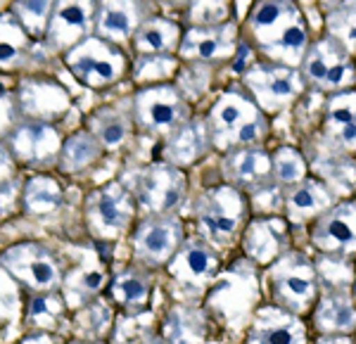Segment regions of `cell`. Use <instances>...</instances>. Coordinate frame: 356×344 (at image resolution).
<instances>
[{"label":"cell","instance_id":"6da1fadb","mask_svg":"<svg viewBox=\"0 0 356 344\" xmlns=\"http://www.w3.org/2000/svg\"><path fill=\"white\" fill-rule=\"evenodd\" d=\"M259 285L257 263L252 259H240L226 271H219L214 283L204 292V304L221 320V325L243 328L250 325L259 306Z\"/></svg>","mask_w":356,"mask_h":344},{"label":"cell","instance_id":"7a4b0ae2","mask_svg":"<svg viewBox=\"0 0 356 344\" xmlns=\"http://www.w3.org/2000/svg\"><path fill=\"white\" fill-rule=\"evenodd\" d=\"M207 126L214 150L223 152L231 147L259 145L268 133L266 112L257 105L254 97L245 93H223L211 105Z\"/></svg>","mask_w":356,"mask_h":344},{"label":"cell","instance_id":"3957f363","mask_svg":"<svg viewBox=\"0 0 356 344\" xmlns=\"http://www.w3.org/2000/svg\"><path fill=\"white\" fill-rule=\"evenodd\" d=\"M264 285L273 304L290 309L300 316L312 311L321 292L318 268L304 252L297 249H285L278 259L268 263Z\"/></svg>","mask_w":356,"mask_h":344},{"label":"cell","instance_id":"277c9868","mask_svg":"<svg viewBox=\"0 0 356 344\" xmlns=\"http://www.w3.org/2000/svg\"><path fill=\"white\" fill-rule=\"evenodd\" d=\"M250 199L240 188L223 183L209 188L195 199V223L200 235L216 249L228 247L247 226Z\"/></svg>","mask_w":356,"mask_h":344},{"label":"cell","instance_id":"5b68a950","mask_svg":"<svg viewBox=\"0 0 356 344\" xmlns=\"http://www.w3.org/2000/svg\"><path fill=\"white\" fill-rule=\"evenodd\" d=\"M67 72L79 81L83 88L102 90L110 88L117 81H122L124 74L129 72V57H126V48L117 43L105 41L97 33H90L81 43L69 48L62 55Z\"/></svg>","mask_w":356,"mask_h":344},{"label":"cell","instance_id":"8992f818","mask_svg":"<svg viewBox=\"0 0 356 344\" xmlns=\"http://www.w3.org/2000/svg\"><path fill=\"white\" fill-rule=\"evenodd\" d=\"M138 202L124 181H107L86 195L83 221L90 238L100 243H114L134 228Z\"/></svg>","mask_w":356,"mask_h":344},{"label":"cell","instance_id":"52a82bcc","mask_svg":"<svg viewBox=\"0 0 356 344\" xmlns=\"http://www.w3.org/2000/svg\"><path fill=\"white\" fill-rule=\"evenodd\" d=\"M0 263L19 280L26 292L62 290L67 261L45 243L22 240L0 249Z\"/></svg>","mask_w":356,"mask_h":344},{"label":"cell","instance_id":"ba28073f","mask_svg":"<svg viewBox=\"0 0 356 344\" xmlns=\"http://www.w3.org/2000/svg\"><path fill=\"white\" fill-rule=\"evenodd\" d=\"M131 110H134L136 129L154 138H166L191 119L188 97L176 83L143 85L134 95Z\"/></svg>","mask_w":356,"mask_h":344},{"label":"cell","instance_id":"9c48e42d","mask_svg":"<svg viewBox=\"0 0 356 344\" xmlns=\"http://www.w3.org/2000/svg\"><path fill=\"white\" fill-rule=\"evenodd\" d=\"M126 186L134 193L138 209H145L147 214H164V211H176L186 199L188 176L181 166L159 159L131 171Z\"/></svg>","mask_w":356,"mask_h":344},{"label":"cell","instance_id":"30bf717a","mask_svg":"<svg viewBox=\"0 0 356 344\" xmlns=\"http://www.w3.org/2000/svg\"><path fill=\"white\" fill-rule=\"evenodd\" d=\"M186 240L183 223L176 211L147 214L136 223L131 233V256L136 263L147 268H162L169 263L181 243Z\"/></svg>","mask_w":356,"mask_h":344},{"label":"cell","instance_id":"8fae6325","mask_svg":"<svg viewBox=\"0 0 356 344\" xmlns=\"http://www.w3.org/2000/svg\"><path fill=\"white\" fill-rule=\"evenodd\" d=\"M219 271V249L211 243H207L202 235H193V238L183 240L176 254L166 263V273L178 285V290L191 297L204 295Z\"/></svg>","mask_w":356,"mask_h":344},{"label":"cell","instance_id":"7c38bea8","mask_svg":"<svg viewBox=\"0 0 356 344\" xmlns=\"http://www.w3.org/2000/svg\"><path fill=\"white\" fill-rule=\"evenodd\" d=\"M8 147L13 150L19 169L48 171L57 164V154L62 147V136L55 124L36 122V119H22L5 138Z\"/></svg>","mask_w":356,"mask_h":344},{"label":"cell","instance_id":"4fadbf2b","mask_svg":"<svg viewBox=\"0 0 356 344\" xmlns=\"http://www.w3.org/2000/svg\"><path fill=\"white\" fill-rule=\"evenodd\" d=\"M97 0H57L50 17L43 48L50 55H65L69 48L95 33Z\"/></svg>","mask_w":356,"mask_h":344},{"label":"cell","instance_id":"5bb4252c","mask_svg":"<svg viewBox=\"0 0 356 344\" xmlns=\"http://www.w3.org/2000/svg\"><path fill=\"white\" fill-rule=\"evenodd\" d=\"M321 342H349L356 335V304L349 285H321L312 309Z\"/></svg>","mask_w":356,"mask_h":344},{"label":"cell","instance_id":"9a60e30c","mask_svg":"<svg viewBox=\"0 0 356 344\" xmlns=\"http://www.w3.org/2000/svg\"><path fill=\"white\" fill-rule=\"evenodd\" d=\"M243 76L252 97L266 114L288 107L302 90V74L290 65H254Z\"/></svg>","mask_w":356,"mask_h":344},{"label":"cell","instance_id":"2e32d148","mask_svg":"<svg viewBox=\"0 0 356 344\" xmlns=\"http://www.w3.org/2000/svg\"><path fill=\"white\" fill-rule=\"evenodd\" d=\"M309 240L318 254L352 256L356 254V202L344 199L312 221Z\"/></svg>","mask_w":356,"mask_h":344},{"label":"cell","instance_id":"e0dca14e","mask_svg":"<svg viewBox=\"0 0 356 344\" xmlns=\"http://www.w3.org/2000/svg\"><path fill=\"white\" fill-rule=\"evenodd\" d=\"M15 93L24 119L55 124L72 110L69 90L48 76H22L15 85Z\"/></svg>","mask_w":356,"mask_h":344},{"label":"cell","instance_id":"ac0fdd59","mask_svg":"<svg viewBox=\"0 0 356 344\" xmlns=\"http://www.w3.org/2000/svg\"><path fill=\"white\" fill-rule=\"evenodd\" d=\"M152 15V0H97L95 33L129 50L138 26Z\"/></svg>","mask_w":356,"mask_h":344},{"label":"cell","instance_id":"d6986e66","mask_svg":"<svg viewBox=\"0 0 356 344\" xmlns=\"http://www.w3.org/2000/svg\"><path fill=\"white\" fill-rule=\"evenodd\" d=\"M238 43H235V26L231 22L221 24H191L183 31L178 57L186 62H221L231 60Z\"/></svg>","mask_w":356,"mask_h":344},{"label":"cell","instance_id":"ffe728a7","mask_svg":"<svg viewBox=\"0 0 356 344\" xmlns=\"http://www.w3.org/2000/svg\"><path fill=\"white\" fill-rule=\"evenodd\" d=\"M110 285V271L105 261L95 254L93 249H83L76 261L67 263L65 283H62V295L69 304V309H79L86 302L105 295Z\"/></svg>","mask_w":356,"mask_h":344},{"label":"cell","instance_id":"44dd1931","mask_svg":"<svg viewBox=\"0 0 356 344\" xmlns=\"http://www.w3.org/2000/svg\"><path fill=\"white\" fill-rule=\"evenodd\" d=\"M247 342H307L309 330L300 313L278 304H261L245 330Z\"/></svg>","mask_w":356,"mask_h":344},{"label":"cell","instance_id":"7402d4cb","mask_svg":"<svg viewBox=\"0 0 356 344\" xmlns=\"http://www.w3.org/2000/svg\"><path fill=\"white\" fill-rule=\"evenodd\" d=\"M223 176L231 186L240 190H254L264 183L273 181L271 174V154H266L259 145L231 147L223 157Z\"/></svg>","mask_w":356,"mask_h":344},{"label":"cell","instance_id":"603a6c76","mask_svg":"<svg viewBox=\"0 0 356 344\" xmlns=\"http://www.w3.org/2000/svg\"><path fill=\"white\" fill-rule=\"evenodd\" d=\"M240 240L247 259H252L257 266H268L288 247V228L280 219L266 214L247 223Z\"/></svg>","mask_w":356,"mask_h":344},{"label":"cell","instance_id":"cb8c5ba5","mask_svg":"<svg viewBox=\"0 0 356 344\" xmlns=\"http://www.w3.org/2000/svg\"><path fill=\"white\" fill-rule=\"evenodd\" d=\"M152 268L140 266L134 261V266H124L117 273L110 275L105 295L119 311L124 313H138L145 311L152 297Z\"/></svg>","mask_w":356,"mask_h":344},{"label":"cell","instance_id":"d4e9b609","mask_svg":"<svg viewBox=\"0 0 356 344\" xmlns=\"http://www.w3.org/2000/svg\"><path fill=\"white\" fill-rule=\"evenodd\" d=\"M211 147H214V142H211L207 119L191 117L186 124L178 126L174 133H169L164 138L162 159L181 166V169H186V166L195 164L197 159H202Z\"/></svg>","mask_w":356,"mask_h":344},{"label":"cell","instance_id":"484cf974","mask_svg":"<svg viewBox=\"0 0 356 344\" xmlns=\"http://www.w3.org/2000/svg\"><path fill=\"white\" fill-rule=\"evenodd\" d=\"M65 206V188L48 171H33L22 183V211L31 219H53Z\"/></svg>","mask_w":356,"mask_h":344},{"label":"cell","instance_id":"4316f807","mask_svg":"<svg viewBox=\"0 0 356 344\" xmlns=\"http://www.w3.org/2000/svg\"><path fill=\"white\" fill-rule=\"evenodd\" d=\"M335 202L337 199L330 188L316 179H309V176L283 190V209L292 223L314 221Z\"/></svg>","mask_w":356,"mask_h":344},{"label":"cell","instance_id":"83f0119b","mask_svg":"<svg viewBox=\"0 0 356 344\" xmlns=\"http://www.w3.org/2000/svg\"><path fill=\"white\" fill-rule=\"evenodd\" d=\"M72 320V309L62 295V290L48 292H26L24 311H22V323L26 328H43L60 332Z\"/></svg>","mask_w":356,"mask_h":344},{"label":"cell","instance_id":"f1b7e54d","mask_svg":"<svg viewBox=\"0 0 356 344\" xmlns=\"http://www.w3.org/2000/svg\"><path fill=\"white\" fill-rule=\"evenodd\" d=\"M38 45L41 41L29 36V31L10 10L0 13V72L15 74L26 69Z\"/></svg>","mask_w":356,"mask_h":344},{"label":"cell","instance_id":"f546056e","mask_svg":"<svg viewBox=\"0 0 356 344\" xmlns=\"http://www.w3.org/2000/svg\"><path fill=\"white\" fill-rule=\"evenodd\" d=\"M302 13L292 0H259L250 15V28L259 41L261 50L275 43Z\"/></svg>","mask_w":356,"mask_h":344},{"label":"cell","instance_id":"4dcf8cb0","mask_svg":"<svg viewBox=\"0 0 356 344\" xmlns=\"http://www.w3.org/2000/svg\"><path fill=\"white\" fill-rule=\"evenodd\" d=\"M207 313L204 309L188 302H176L164 311L159 320V340L166 342H202L207 340Z\"/></svg>","mask_w":356,"mask_h":344},{"label":"cell","instance_id":"1f68e13d","mask_svg":"<svg viewBox=\"0 0 356 344\" xmlns=\"http://www.w3.org/2000/svg\"><path fill=\"white\" fill-rule=\"evenodd\" d=\"M107 150L102 147V142L90 133L88 129L83 131H74L62 138V147L57 154V164L55 169L65 176H79L86 174L88 169L100 162L102 154Z\"/></svg>","mask_w":356,"mask_h":344},{"label":"cell","instance_id":"d6a6232c","mask_svg":"<svg viewBox=\"0 0 356 344\" xmlns=\"http://www.w3.org/2000/svg\"><path fill=\"white\" fill-rule=\"evenodd\" d=\"M88 131L102 142L107 152L122 150L129 142V138L134 136V131H138L134 122V110H124L119 105L100 107L88 117Z\"/></svg>","mask_w":356,"mask_h":344},{"label":"cell","instance_id":"836d02e7","mask_svg":"<svg viewBox=\"0 0 356 344\" xmlns=\"http://www.w3.org/2000/svg\"><path fill=\"white\" fill-rule=\"evenodd\" d=\"M181 36H183V31L174 19H169V17H164V15H150L138 26L129 48L134 50V55H150V53L178 55Z\"/></svg>","mask_w":356,"mask_h":344},{"label":"cell","instance_id":"e575fe53","mask_svg":"<svg viewBox=\"0 0 356 344\" xmlns=\"http://www.w3.org/2000/svg\"><path fill=\"white\" fill-rule=\"evenodd\" d=\"M114 304L110 302V297L100 295L95 300L86 302L83 306L74 309L72 320H69V330L74 337L79 340H102V337H110V332L114 328Z\"/></svg>","mask_w":356,"mask_h":344},{"label":"cell","instance_id":"d590c367","mask_svg":"<svg viewBox=\"0 0 356 344\" xmlns=\"http://www.w3.org/2000/svg\"><path fill=\"white\" fill-rule=\"evenodd\" d=\"M347 50L342 48V43H337L335 38H323V41L309 45L307 55H304L302 65H304V79L312 81L316 88L325 83L328 74L344 60Z\"/></svg>","mask_w":356,"mask_h":344},{"label":"cell","instance_id":"8d00e7d4","mask_svg":"<svg viewBox=\"0 0 356 344\" xmlns=\"http://www.w3.org/2000/svg\"><path fill=\"white\" fill-rule=\"evenodd\" d=\"M178 74V57L174 53H150V55H136L131 62V76L140 85L154 83H171Z\"/></svg>","mask_w":356,"mask_h":344},{"label":"cell","instance_id":"74e56055","mask_svg":"<svg viewBox=\"0 0 356 344\" xmlns=\"http://www.w3.org/2000/svg\"><path fill=\"white\" fill-rule=\"evenodd\" d=\"M112 342H147L159 340V323H154L152 313L138 311V313H124L119 311L114 328L110 332Z\"/></svg>","mask_w":356,"mask_h":344},{"label":"cell","instance_id":"f35d334b","mask_svg":"<svg viewBox=\"0 0 356 344\" xmlns=\"http://www.w3.org/2000/svg\"><path fill=\"white\" fill-rule=\"evenodd\" d=\"M55 3L57 0H13L10 13H13L15 19L26 28L29 36L43 43Z\"/></svg>","mask_w":356,"mask_h":344},{"label":"cell","instance_id":"ab89813d","mask_svg":"<svg viewBox=\"0 0 356 344\" xmlns=\"http://www.w3.org/2000/svg\"><path fill=\"white\" fill-rule=\"evenodd\" d=\"M24 297L26 290L19 285V280L0 263V330L10 328L15 323H22Z\"/></svg>","mask_w":356,"mask_h":344},{"label":"cell","instance_id":"60d3db41","mask_svg":"<svg viewBox=\"0 0 356 344\" xmlns=\"http://www.w3.org/2000/svg\"><path fill=\"white\" fill-rule=\"evenodd\" d=\"M271 174L273 181L280 186H295L302 179H307V162L295 147H278L271 154Z\"/></svg>","mask_w":356,"mask_h":344},{"label":"cell","instance_id":"b9f144b4","mask_svg":"<svg viewBox=\"0 0 356 344\" xmlns=\"http://www.w3.org/2000/svg\"><path fill=\"white\" fill-rule=\"evenodd\" d=\"M328 28L347 53H356V0H342L328 15Z\"/></svg>","mask_w":356,"mask_h":344},{"label":"cell","instance_id":"7bdbcfd3","mask_svg":"<svg viewBox=\"0 0 356 344\" xmlns=\"http://www.w3.org/2000/svg\"><path fill=\"white\" fill-rule=\"evenodd\" d=\"M356 122V90H335L325 105V131Z\"/></svg>","mask_w":356,"mask_h":344},{"label":"cell","instance_id":"ee69618b","mask_svg":"<svg viewBox=\"0 0 356 344\" xmlns=\"http://www.w3.org/2000/svg\"><path fill=\"white\" fill-rule=\"evenodd\" d=\"M231 13V0H191L188 19L191 24H221Z\"/></svg>","mask_w":356,"mask_h":344},{"label":"cell","instance_id":"f6af8a7d","mask_svg":"<svg viewBox=\"0 0 356 344\" xmlns=\"http://www.w3.org/2000/svg\"><path fill=\"white\" fill-rule=\"evenodd\" d=\"M22 110L17 102V93L8 88H0V140L10 136V131L22 122Z\"/></svg>","mask_w":356,"mask_h":344},{"label":"cell","instance_id":"bcb514c9","mask_svg":"<svg viewBox=\"0 0 356 344\" xmlns=\"http://www.w3.org/2000/svg\"><path fill=\"white\" fill-rule=\"evenodd\" d=\"M22 183L24 181H19V176H15L13 181L0 186V221L17 211V206L22 209Z\"/></svg>","mask_w":356,"mask_h":344},{"label":"cell","instance_id":"7dc6e473","mask_svg":"<svg viewBox=\"0 0 356 344\" xmlns=\"http://www.w3.org/2000/svg\"><path fill=\"white\" fill-rule=\"evenodd\" d=\"M328 138L344 152H356V122H349L344 126H337L332 131H325Z\"/></svg>","mask_w":356,"mask_h":344},{"label":"cell","instance_id":"c3c4849f","mask_svg":"<svg viewBox=\"0 0 356 344\" xmlns=\"http://www.w3.org/2000/svg\"><path fill=\"white\" fill-rule=\"evenodd\" d=\"M15 176H19V164H17L13 150L8 147V142L0 140V186L13 181Z\"/></svg>","mask_w":356,"mask_h":344},{"label":"cell","instance_id":"681fc988","mask_svg":"<svg viewBox=\"0 0 356 344\" xmlns=\"http://www.w3.org/2000/svg\"><path fill=\"white\" fill-rule=\"evenodd\" d=\"M62 340H65V335L43 328H26V332L22 335V342H62Z\"/></svg>","mask_w":356,"mask_h":344},{"label":"cell","instance_id":"f907efd6","mask_svg":"<svg viewBox=\"0 0 356 344\" xmlns=\"http://www.w3.org/2000/svg\"><path fill=\"white\" fill-rule=\"evenodd\" d=\"M157 3L171 5V8H188V3H191V0H157Z\"/></svg>","mask_w":356,"mask_h":344}]
</instances>
